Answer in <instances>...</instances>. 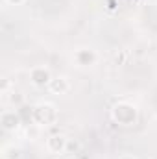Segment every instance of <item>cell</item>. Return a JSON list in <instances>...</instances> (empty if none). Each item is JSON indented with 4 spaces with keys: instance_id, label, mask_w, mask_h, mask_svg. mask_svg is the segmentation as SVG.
I'll use <instances>...</instances> for the list:
<instances>
[{
    "instance_id": "obj_1",
    "label": "cell",
    "mask_w": 157,
    "mask_h": 159,
    "mask_svg": "<svg viewBox=\"0 0 157 159\" xmlns=\"http://www.w3.org/2000/svg\"><path fill=\"white\" fill-rule=\"evenodd\" d=\"M32 122L37 124L39 128L54 126L57 122V109L52 104H37L32 109Z\"/></svg>"
},
{
    "instance_id": "obj_2",
    "label": "cell",
    "mask_w": 157,
    "mask_h": 159,
    "mask_svg": "<svg viewBox=\"0 0 157 159\" xmlns=\"http://www.w3.org/2000/svg\"><path fill=\"white\" fill-rule=\"evenodd\" d=\"M111 119L120 126H131L137 122V107L128 104V102H120L117 106H113Z\"/></svg>"
},
{
    "instance_id": "obj_3",
    "label": "cell",
    "mask_w": 157,
    "mask_h": 159,
    "mask_svg": "<svg viewBox=\"0 0 157 159\" xmlns=\"http://www.w3.org/2000/svg\"><path fill=\"white\" fill-rule=\"evenodd\" d=\"M0 124L6 131H17L22 124V119H20L17 109H6L0 115Z\"/></svg>"
},
{
    "instance_id": "obj_4",
    "label": "cell",
    "mask_w": 157,
    "mask_h": 159,
    "mask_svg": "<svg viewBox=\"0 0 157 159\" xmlns=\"http://www.w3.org/2000/svg\"><path fill=\"white\" fill-rule=\"evenodd\" d=\"M50 80H52V72H50L48 67L39 65V67H34V69L30 70V81H32V85H35V87H48Z\"/></svg>"
},
{
    "instance_id": "obj_5",
    "label": "cell",
    "mask_w": 157,
    "mask_h": 159,
    "mask_svg": "<svg viewBox=\"0 0 157 159\" xmlns=\"http://www.w3.org/2000/svg\"><path fill=\"white\" fill-rule=\"evenodd\" d=\"M67 144H69V139L61 133H56V135H50L46 139V150L52 152V154H63L67 152Z\"/></svg>"
},
{
    "instance_id": "obj_6",
    "label": "cell",
    "mask_w": 157,
    "mask_h": 159,
    "mask_svg": "<svg viewBox=\"0 0 157 159\" xmlns=\"http://www.w3.org/2000/svg\"><path fill=\"white\" fill-rule=\"evenodd\" d=\"M74 61L78 63L79 67H89L96 63V52L91 48H79L74 54Z\"/></svg>"
},
{
    "instance_id": "obj_7",
    "label": "cell",
    "mask_w": 157,
    "mask_h": 159,
    "mask_svg": "<svg viewBox=\"0 0 157 159\" xmlns=\"http://www.w3.org/2000/svg\"><path fill=\"white\" fill-rule=\"evenodd\" d=\"M48 91H50L52 94H67V93L70 91V81L65 78V76H56V78L50 80Z\"/></svg>"
},
{
    "instance_id": "obj_8",
    "label": "cell",
    "mask_w": 157,
    "mask_h": 159,
    "mask_svg": "<svg viewBox=\"0 0 157 159\" xmlns=\"http://www.w3.org/2000/svg\"><path fill=\"white\" fill-rule=\"evenodd\" d=\"M22 157V150L15 144H9V146H4L2 150V159H20Z\"/></svg>"
},
{
    "instance_id": "obj_9",
    "label": "cell",
    "mask_w": 157,
    "mask_h": 159,
    "mask_svg": "<svg viewBox=\"0 0 157 159\" xmlns=\"http://www.w3.org/2000/svg\"><path fill=\"white\" fill-rule=\"evenodd\" d=\"M9 100H11V102H13L15 106H20L24 98H22V94H20V93H15V91H13V93H11V98H9Z\"/></svg>"
},
{
    "instance_id": "obj_10",
    "label": "cell",
    "mask_w": 157,
    "mask_h": 159,
    "mask_svg": "<svg viewBox=\"0 0 157 159\" xmlns=\"http://www.w3.org/2000/svg\"><path fill=\"white\" fill-rule=\"evenodd\" d=\"M4 2H6V4H11V6H20L24 0H4Z\"/></svg>"
},
{
    "instance_id": "obj_11",
    "label": "cell",
    "mask_w": 157,
    "mask_h": 159,
    "mask_svg": "<svg viewBox=\"0 0 157 159\" xmlns=\"http://www.w3.org/2000/svg\"><path fill=\"white\" fill-rule=\"evenodd\" d=\"M118 159H137V157H135V156H131V154H122Z\"/></svg>"
}]
</instances>
